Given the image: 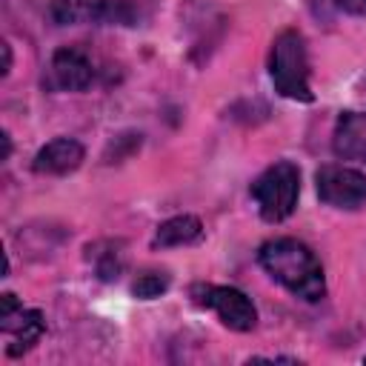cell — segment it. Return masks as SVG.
I'll use <instances>...</instances> for the list:
<instances>
[{"label":"cell","instance_id":"1","mask_svg":"<svg viewBox=\"0 0 366 366\" xmlns=\"http://www.w3.org/2000/svg\"><path fill=\"white\" fill-rule=\"evenodd\" d=\"M257 260L295 297L315 303V300H320L326 295L323 266H320L317 254L306 243H300L295 237L266 240L260 246V252H257Z\"/></svg>","mask_w":366,"mask_h":366},{"label":"cell","instance_id":"2","mask_svg":"<svg viewBox=\"0 0 366 366\" xmlns=\"http://www.w3.org/2000/svg\"><path fill=\"white\" fill-rule=\"evenodd\" d=\"M269 74L274 89L289 97L309 103L312 86H309V54H306V40L297 29H283L274 43H272V57H269Z\"/></svg>","mask_w":366,"mask_h":366},{"label":"cell","instance_id":"3","mask_svg":"<svg viewBox=\"0 0 366 366\" xmlns=\"http://www.w3.org/2000/svg\"><path fill=\"white\" fill-rule=\"evenodd\" d=\"M297 194H300V172L289 160H277L252 183V197L266 223L286 220L297 206Z\"/></svg>","mask_w":366,"mask_h":366},{"label":"cell","instance_id":"4","mask_svg":"<svg viewBox=\"0 0 366 366\" xmlns=\"http://www.w3.org/2000/svg\"><path fill=\"white\" fill-rule=\"evenodd\" d=\"M49 17L57 26H132L134 9L129 0H51Z\"/></svg>","mask_w":366,"mask_h":366},{"label":"cell","instance_id":"5","mask_svg":"<svg viewBox=\"0 0 366 366\" xmlns=\"http://www.w3.org/2000/svg\"><path fill=\"white\" fill-rule=\"evenodd\" d=\"M192 300L197 306L212 309L223 326L234 332H252L257 326V309L254 303L234 286H212V283H194Z\"/></svg>","mask_w":366,"mask_h":366},{"label":"cell","instance_id":"6","mask_svg":"<svg viewBox=\"0 0 366 366\" xmlns=\"http://www.w3.org/2000/svg\"><path fill=\"white\" fill-rule=\"evenodd\" d=\"M317 194L326 206L335 209H360L366 203V174L349 166H320L317 174Z\"/></svg>","mask_w":366,"mask_h":366},{"label":"cell","instance_id":"7","mask_svg":"<svg viewBox=\"0 0 366 366\" xmlns=\"http://www.w3.org/2000/svg\"><path fill=\"white\" fill-rule=\"evenodd\" d=\"M51 80L57 89L66 92H83L94 80V66L86 51L77 46H63L51 54Z\"/></svg>","mask_w":366,"mask_h":366},{"label":"cell","instance_id":"8","mask_svg":"<svg viewBox=\"0 0 366 366\" xmlns=\"http://www.w3.org/2000/svg\"><path fill=\"white\" fill-rule=\"evenodd\" d=\"M83 146L74 137H54L34 154V172L37 174H69L83 163Z\"/></svg>","mask_w":366,"mask_h":366},{"label":"cell","instance_id":"9","mask_svg":"<svg viewBox=\"0 0 366 366\" xmlns=\"http://www.w3.org/2000/svg\"><path fill=\"white\" fill-rule=\"evenodd\" d=\"M332 149L343 160L366 163V112H343L337 117Z\"/></svg>","mask_w":366,"mask_h":366},{"label":"cell","instance_id":"10","mask_svg":"<svg viewBox=\"0 0 366 366\" xmlns=\"http://www.w3.org/2000/svg\"><path fill=\"white\" fill-rule=\"evenodd\" d=\"M0 326H3V332L14 335V343L9 346V355H11V357L29 352V349L40 340V335H43V329H46V326H43V315H40L37 309H23V306H20L17 312L0 317Z\"/></svg>","mask_w":366,"mask_h":366},{"label":"cell","instance_id":"11","mask_svg":"<svg viewBox=\"0 0 366 366\" xmlns=\"http://www.w3.org/2000/svg\"><path fill=\"white\" fill-rule=\"evenodd\" d=\"M203 237V223L194 217V214H177V217H169L166 223L157 226V234H154V246H189V243H197Z\"/></svg>","mask_w":366,"mask_h":366},{"label":"cell","instance_id":"12","mask_svg":"<svg viewBox=\"0 0 366 366\" xmlns=\"http://www.w3.org/2000/svg\"><path fill=\"white\" fill-rule=\"evenodd\" d=\"M89 252H92V246H89ZM89 260H94V272L100 280H117L126 269V252L120 249V243H112V240L97 243L94 252L89 254Z\"/></svg>","mask_w":366,"mask_h":366},{"label":"cell","instance_id":"13","mask_svg":"<svg viewBox=\"0 0 366 366\" xmlns=\"http://www.w3.org/2000/svg\"><path fill=\"white\" fill-rule=\"evenodd\" d=\"M166 289H169V274H166V272H143V274L134 280V286H132L134 297H140V300L160 297Z\"/></svg>","mask_w":366,"mask_h":366},{"label":"cell","instance_id":"14","mask_svg":"<svg viewBox=\"0 0 366 366\" xmlns=\"http://www.w3.org/2000/svg\"><path fill=\"white\" fill-rule=\"evenodd\" d=\"M335 6L346 14H366V0H335Z\"/></svg>","mask_w":366,"mask_h":366},{"label":"cell","instance_id":"15","mask_svg":"<svg viewBox=\"0 0 366 366\" xmlns=\"http://www.w3.org/2000/svg\"><path fill=\"white\" fill-rule=\"evenodd\" d=\"M0 49H3V69H0V74H9V69H11V46L3 43Z\"/></svg>","mask_w":366,"mask_h":366},{"label":"cell","instance_id":"16","mask_svg":"<svg viewBox=\"0 0 366 366\" xmlns=\"http://www.w3.org/2000/svg\"><path fill=\"white\" fill-rule=\"evenodd\" d=\"M9 154H11V140H9V134L3 132V160H6Z\"/></svg>","mask_w":366,"mask_h":366}]
</instances>
